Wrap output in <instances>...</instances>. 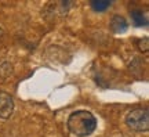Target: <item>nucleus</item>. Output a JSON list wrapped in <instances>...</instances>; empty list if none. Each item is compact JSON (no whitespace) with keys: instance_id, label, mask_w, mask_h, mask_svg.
Wrapping results in <instances>:
<instances>
[{"instance_id":"nucleus-1","label":"nucleus","mask_w":149,"mask_h":137,"mask_svg":"<svg viewBox=\"0 0 149 137\" xmlns=\"http://www.w3.org/2000/svg\"><path fill=\"white\" fill-rule=\"evenodd\" d=\"M68 129L76 137H87L97 129V118L90 111L80 110L72 112L68 118Z\"/></svg>"},{"instance_id":"nucleus-2","label":"nucleus","mask_w":149,"mask_h":137,"mask_svg":"<svg viewBox=\"0 0 149 137\" xmlns=\"http://www.w3.org/2000/svg\"><path fill=\"white\" fill-rule=\"evenodd\" d=\"M126 125L134 132H146L149 129V112L145 108H135L126 115Z\"/></svg>"},{"instance_id":"nucleus-3","label":"nucleus","mask_w":149,"mask_h":137,"mask_svg":"<svg viewBox=\"0 0 149 137\" xmlns=\"http://www.w3.org/2000/svg\"><path fill=\"white\" fill-rule=\"evenodd\" d=\"M14 111V100L7 93H0V118L7 119L10 118Z\"/></svg>"},{"instance_id":"nucleus-4","label":"nucleus","mask_w":149,"mask_h":137,"mask_svg":"<svg viewBox=\"0 0 149 137\" xmlns=\"http://www.w3.org/2000/svg\"><path fill=\"white\" fill-rule=\"evenodd\" d=\"M109 28H111V31L113 32V33H123V32L127 31L128 22L123 15L115 14V15H112V18H111Z\"/></svg>"},{"instance_id":"nucleus-5","label":"nucleus","mask_w":149,"mask_h":137,"mask_svg":"<svg viewBox=\"0 0 149 137\" xmlns=\"http://www.w3.org/2000/svg\"><path fill=\"white\" fill-rule=\"evenodd\" d=\"M130 14H131V20L135 27H146L148 25V18L141 10H133Z\"/></svg>"},{"instance_id":"nucleus-6","label":"nucleus","mask_w":149,"mask_h":137,"mask_svg":"<svg viewBox=\"0 0 149 137\" xmlns=\"http://www.w3.org/2000/svg\"><path fill=\"white\" fill-rule=\"evenodd\" d=\"M90 6L95 13H102V11H107L111 7L112 1H109V0H93Z\"/></svg>"},{"instance_id":"nucleus-7","label":"nucleus","mask_w":149,"mask_h":137,"mask_svg":"<svg viewBox=\"0 0 149 137\" xmlns=\"http://www.w3.org/2000/svg\"><path fill=\"white\" fill-rule=\"evenodd\" d=\"M148 37L145 36V37H142V39H139L138 40V48L141 50V51H144V53H146L148 51Z\"/></svg>"},{"instance_id":"nucleus-8","label":"nucleus","mask_w":149,"mask_h":137,"mask_svg":"<svg viewBox=\"0 0 149 137\" xmlns=\"http://www.w3.org/2000/svg\"><path fill=\"white\" fill-rule=\"evenodd\" d=\"M1 35H3V29L0 28V36H1Z\"/></svg>"}]
</instances>
